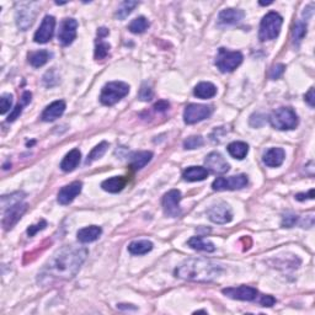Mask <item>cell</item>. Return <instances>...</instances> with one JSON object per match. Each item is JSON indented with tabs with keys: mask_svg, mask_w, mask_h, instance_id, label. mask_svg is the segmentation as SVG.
<instances>
[{
	"mask_svg": "<svg viewBox=\"0 0 315 315\" xmlns=\"http://www.w3.org/2000/svg\"><path fill=\"white\" fill-rule=\"evenodd\" d=\"M88 250L85 248L67 245L55 252L38 273L41 283H52L54 281H67L75 277L81 265L87 260Z\"/></svg>",
	"mask_w": 315,
	"mask_h": 315,
	"instance_id": "6da1fadb",
	"label": "cell"
},
{
	"mask_svg": "<svg viewBox=\"0 0 315 315\" xmlns=\"http://www.w3.org/2000/svg\"><path fill=\"white\" fill-rule=\"evenodd\" d=\"M223 267L205 259H190L175 270V276L186 281L212 282L222 273Z\"/></svg>",
	"mask_w": 315,
	"mask_h": 315,
	"instance_id": "7a4b0ae2",
	"label": "cell"
},
{
	"mask_svg": "<svg viewBox=\"0 0 315 315\" xmlns=\"http://www.w3.org/2000/svg\"><path fill=\"white\" fill-rule=\"evenodd\" d=\"M282 23H283V19L279 14L271 11V13L266 14L264 19L261 20L260 30H259V38L260 41H270L275 40L281 32Z\"/></svg>",
	"mask_w": 315,
	"mask_h": 315,
	"instance_id": "3957f363",
	"label": "cell"
},
{
	"mask_svg": "<svg viewBox=\"0 0 315 315\" xmlns=\"http://www.w3.org/2000/svg\"><path fill=\"white\" fill-rule=\"evenodd\" d=\"M129 93V85L123 81H111L104 85L100 101L105 106H112L122 100Z\"/></svg>",
	"mask_w": 315,
	"mask_h": 315,
	"instance_id": "277c9868",
	"label": "cell"
},
{
	"mask_svg": "<svg viewBox=\"0 0 315 315\" xmlns=\"http://www.w3.org/2000/svg\"><path fill=\"white\" fill-rule=\"evenodd\" d=\"M270 123L273 128L279 129V131H288V129L296 128L299 120L293 108L281 107L271 114Z\"/></svg>",
	"mask_w": 315,
	"mask_h": 315,
	"instance_id": "5b68a950",
	"label": "cell"
},
{
	"mask_svg": "<svg viewBox=\"0 0 315 315\" xmlns=\"http://www.w3.org/2000/svg\"><path fill=\"white\" fill-rule=\"evenodd\" d=\"M243 62L240 52H232L225 48H219L216 57V66L222 73H231L237 69Z\"/></svg>",
	"mask_w": 315,
	"mask_h": 315,
	"instance_id": "8992f818",
	"label": "cell"
},
{
	"mask_svg": "<svg viewBox=\"0 0 315 315\" xmlns=\"http://www.w3.org/2000/svg\"><path fill=\"white\" fill-rule=\"evenodd\" d=\"M37 3H21L16 9V23L20 30L26 31L34 23L37 15Z\"/></svg>",
	"mask_w": 315,
	"mask_h": 315,
	"instance_id": "52a82bcc",
	"label": "cell"
},
{
	"mask_svg": "<svg viewBox=\"0 0 315 315\" xmlns=\"http://www.w3.org/2000/svg\"><path fill=\"white\" fill-rule=\"evenodd\" d=\"M213 113V107L208 105L190 104L184 111V121L186 125H195L197 122L207 120Z\"/></svg>",
	"mask_w": 315,
	"mask_h": 315,
	"instance_id": "ba28073f",
	"label": "cell"
},
{
	"mask_svg": "<svg viewBox=\"0 0 315 315\" xmlns=\"http://www.w3.org/2000/svg\"><path fill=\"white\" fill-rule=\"evenodd\" d=\"M248 176L240 174L237 176H229V178H218L212 184V188L214 191H234L240 190L248 185Z\"/></svg>",
	"mask_w": 315,
	"mask_h": 315,
	"instance_id": "9c48e42d",
	"label": "cell"
},
{
	"mask_svg": "<svg viewBox=\"0 0 315 315\" xmlns=\"http://www.w3.org/2000/svg\"><path fill=\"white\" fill-rule=\"evenodd\" d=\"M181 193L179 190H171L163 197V210L166 217L178 218L181 214Z\"/></svg>",
	"mask_w": 315,
	"mask_h": 315,
	"instance_id": "30bf717a",
	"label": "cell"
},
{
	"mask_svg": "<svg viewBox=\"0 0 315 315\" xmlns=\"http://www.w3.org/2000/svg\"><path fill=\"white\" fill-rule=\"evenodd\" d=\"M222 293L228 298L237 300H246V302H254L259 298V292L256 288L249 287V285H239V287L224 288Z\"/></svg>",
	"mask_w": 315,
	"mask_h": 315,
	"instance_id": "8fae6325",
	"label": "cell"
},
{
	"mask_svg": "<svg viewBox=\"0 0 315 315\" xmlns=\"http://www.w3.org/2000/svg\"><path fill=\"white\" fill-rule=\"evenodd\" d=\"M208 218L217 224H226L233 219V213L231 207L224 202L217 203L212 206L207 212Z\"/></svg>",
	"mask_w": 315,
	"mask_h": 315,
	"instance_id": "7c38bea8",
	"label": "cell"
},
{
	"mask_svg": "<svg viewBox=\"0 0 315 315\" xmlns=\"http://www.w3.org/2000/svg\"><path fill=\"white\" fill-rule=\"evenodd\" d=\"M27 210V205L26 203L19 202L16 205L10 206V207L5 210L4 218H3V226H4L5 231L13 228L20 220V218L22 217V214L25 213Z\"/></svg>",
	"mask_w": 315,
	"mask_h": 315,
	"instance_id": "4fadbf2b",
	"label": "cell"
},
{
	"mask_svg": "<svg viewBox=\"0 0 315 315\" xmlns=\"http://www.w3.org/2000/svg\"><path fill=\"white\" fill-rule=\"evenodd\" d=\"M76 30H78V21L75 19H64L61 23L60 34H58V41L62 46H69L76 37Z\"/></svg>",
	"mask_w": 315,
	"mask_h": 315,
	"instance_id": "5bb4252c",
	"label": "cell"
},
{
	"mask_svg": "<svg viewBox=\"0 0 315 315\" xmlns=\"http://www.w3.org/2000/svg\"><path fill=\"white\" fill-rule=\"evenodd\" d=\"M54 27H55V19L51 15L45 16V19L42 20V23L38 27V30L35 34L34 40L36 43H47L48 41L52 40L53 34H54Z\"/></svg>",
	"mask_w": 315,
	"mask_h": 315,
	"instance_id": "9a60e30c",
	"label": "cell"
},
{
	"mask_svg": "<svg viewBox=\"0 0 315 315\" xmlns=\"http://www.w3.org/2000/svg\"><path fill=\"white\" fill-rule=\"evenodd\" d=\"M205 165L210 170L211 173L218 174V175H222V174H225L229 171V164L226 163V160L223 158L222 154L219 153L213 152L210 153L205 159Z\"/></svg>",
	"mask_w": 315,
	"mask_h": 315,
	"instance_id": "2e32d148",
	"label": "cell"
},
{
	"mask_svg": "<svg viewBox=\"0 0 315 315\" xmlns=\"http://www.w3.org/2000/svg\"><path fill=\"white\" fill-rule=\"evenodd\" d=\"M81 187H83V184L80 181H74L67 185V186L62 187L60 192H58V202L63 206L72 203L75 199V197L81 192Z\"/></svg>",
	"mask_w": 315,
	"mask_h": 315,
	"instance_id": "e0dca14e",
	"label": "cell"
},
{
	"mask_svg": "<svg viewBox=\"0 0 315 315\" xmlns=\"http://www.w3.org/2000/svg\"><path fill=\"white\" fill-rule=\"evenodd\" d=\"M244 14L243 10L239 9H225L220 11L218 16V26H231L240 22L243 20Z\"/></svg>",
	"mask_w": 315,
	"mask_h": 315,
	"instance_id": "ac0fdd59",
	"label": "cell"
},
{
	"mask_svg": "<svg viewBox=\"0 0 315 315\" xmlns=\"http://www.w3.org/2000/svg\"><path fill=\"white\" fill-rule=\"evenodd\" d=\"M64 111H66V102L63 100H58V101L52 102L51 105L47 106L42 112L41 119L45 122H53V121L60 119L64 113Z\"/></svg>",
	"mask_w": 315,
	"mask_h": 315,
	"instance_id": "d6986e66",
	"label": "cell"
},
{
	"mask_svg": "<svg viewBox=\"0 0 315 315\" xmlns=\"http://www.w3.org/2000/svg\"><path fill=\"white\" fill-rule=\"evenodd\" d=\"M285 153L282 148H271L264 154V163L270 167H277L283 164Z\"/></svg>",
	"mask_w": 315,
	"mask_h": 315,
	"instance_id": "ffe728a7",
	"label": "cell"
},
{
	"mask_svg": "<svg viewBox=\"0 0 315 315\" xmlns=\"http://www.w3.org/2000/svg\"><path fill=\"white\" fill-rule=\"evenodd\" d=\"M102 229L98 225H90L87 226V228L80 229L78 233H76V237H78V240L83 244L88 243H93V241L98 240L101 235Z\"/></svg>",
	"mask_w": 315,
	"mask_h": 315,
	"instance_id": "44dd1931",
	"label": "cell"
},
{
	"mask_svg": "<svg viewBox=\"0 0 315 315\" xmlns=\"http://www.w3.org/2000/svg\"><path fill=\"white\" fill-rule=\"evenodd\" d=\"M81 153L79 152V149H73L64 157L63 160L61 163V169L64 173H72L73 170L76 169V166L80 163Z\"/></svg>",
	"mask_w": 315,
	"mask_h": 315,
	"instance_id": "7402d4cb",
	"label": "cell"
},
{
	"mask_svg": "<svg viewBox=\"0 0 315 315\" xmlns=\"http://www.w3.org/2000/svg\"><path fill=\"white\" fill-rule=\"evenodd\" d=\"M127 184V179L125 176H113V178L107 179L101 184L102 190L110 193L121 192Z\"/></svg>",
	"mask_w": 315,
	"mask_h": 315,
	"instance_id": "603a6c76",
	"label": "cell"
},
{
	"mask_svg": "<svg viewBox=\"0 0 315 315\" xmlns=\"http://www.w3.org/2000/svg\"><path fill=\"white\" fill-rule=\"evenodd\" d=\"M208 176V170L202 166H190L182 173V178L184 180L195 182V181H202Z\"/></svg>",
	"mask_w": 315,
	"mask_h": 315,
	"instance_id": "cb8c5ba5",
	"label": "cell"
},
{
	"mask_svg": "<svg viewBox=\"0 0 315 315\" xmlns=\"http://www.w3.org/2000/svg\"><path fill=\"white\" fill-rule=\"evenodd\" d=\"M193 94L198 99H211L217 94L216 85H213L210 81H202V83L197 84L193 89Z\"/></svg>",
	"mask_w": 315,
	"mask_h": 315,
	"instance_id": "d4e9b609",
	"label": "cell"
},
{
	"mask_svg": "<svg viewBox=\"0 0 315 315\" xmlns=\"http://www.w3.org/2000/svg\"><path fill=\"white\" fill-rule=\"evenodd\" d=\"M188 246L192 248L197 251H207V252H213L216 250L214 244L210 240L203 239L202 237H193L188 240Z\"/></svg>",
	"mask_w": 315,
	"mask_h": 315,
	"instance_id": "484cf974",
	"label": "cell"
},
{
	"mask_svg": "<svg viewBox=\"0 0 315 315\" xmlns=\"http://www.w3.org/2000/svg\"><path fill=\"white\" fill-rule=\"evenodd\" d=\"M153 250V243L149 240H135L128 245V251L132 255H146Z\"/></svg>",
	"mask_w": 315,
	"mask_h": 315,
	"instance_id": "4316f807",
	"label": "cell"
},
{
	"mask_svg": "<svg viewBox=\"0 0 315 315\" xmlns=\"http://www.w3.org/2000/svg\"><path fill=\"white\" fill-rule=\"evenodd\" d=\"M153 153L152 152H139L135 153L131 158V167L133 170L143 169L147 164L152 160Z\"/></svg>",
	"mask_w": 315,
	"mask_h": 315,
	"instance_id": "83f0119b",
	"label": "cell"
},
{
	"mask_svg": "<svg viewBox=\"0 0 315 315\" xmlns=\"http://www.w3.org/2000/svg\"><path fill=\"white\" fill-rule=\"evenodd\" d=\"M249 146L244 142H233L228 146V153L235 159H244L248 155Z\"/></svg>",
	"mask_w": 315,
	"mask_h": 315,
	"instance_id": "f1b7e54d",
	"label": "cell"
},
{
	"mask_svg": "<svg viewBox=\"0 0 315 315\" xmlns=\"http://www.w3.org/2000/svg\"><path fill=\"white\" fill-rule=\"evenodd\" d=\"M51 55L52 54L48 51H46V49H41V51L31 53V54L28 55V62H30V64L32 67L40 68V67L45 66L47 62L49 61Z\"/></svg>",
	"mask_w": 315,
	"mask_h": 315,
	"instance_id": "f546056e",
	"label": "cell"
},
{
	"mask_svg": "<svg viewBox=\"0 0 315 315\" xmlns=\"http://www.w3.org/2000/svg\"><path fill=\"white\" fill-rule=\"evenodd\" d=\"M31 98H32V95H31L30 91H25V93H23L21 104H17L15 106V108H14V110H13V112L9 114V117H8V120H7L8 122H14V121H15L17 117H19L20 114H21L23 106L27 105L28 102L31 101Z\"/></svg>",
	"mask_w": 315,
	"mask_h": 315,
	"instance_id": "4dcf8cb0",
	"label": "cell"
},
{
	"mask_svg": "<svg viewBox=\"0 0 315 315\" xmlns=\"http://www.w3.org/2000/svg\"><path fill=\"white\" fill-rule=\"evenodd\" d=\"M149 27V21L144 16H139L137 19L132 20V22L128 25V30L132 34H143L147 28Z\"/></svg>",
	"mask_w": 315,
	"mask_h": 315,
	"instance_id": "1f68e13d",
	"label": "cell"
},
{
	"mask_svg": "<svg viewBox=\"0 0 315 315\" xmlns=\"http://www.w3.org/2000/svg\"><path fill=\"white\" fill-rule=\"evenodd\" d=\"M138 5V2H131V0H127V2L121 3V5L117 9L116 11V17H119L120 20H125L132 11L134 10V8Z\"/></svg>",
	"mask_w": 315,
	"mask_h": 315,
	"instance_id": "d6a6232c",
	"label": "cell"
},
{
	"mask_svg": "<svg viewBox=\"0 0 315 315\" xmlns=\"http://www.w3.org/2000/svg\"><path fill=\"white\" fill-rule=\"evenodd\" d=\"M307 35V22L303 20H297L293 27V41L296 45H299L300 41L305 37Z\"/></svg>",
	"mask_w": 315,
	"mask_h": 315,
	"instance_id": "836d02e7",
	"label": "cell"
},
{
	"mask_svg": "<svg viewBox=\"0 0 315 315\" xmlns=\"http://www.w3.org/2000/svg\"><path fill=\"white\" fill-rule=\"evenodd\" d=\"M107 148H108L107 142H101L100 144H98L95 148L91 150L90 154L88 155V159H87V161H85V164L88 165V164H91L93 161H95V160H98V159L102 158V155L105 154Z\"/></svg>",
	"mask_w": 315,
	"mask_h": 315,
	"instance_id": "e575fe53",
	"label": "cell"
},
{
	"mask_svg": "<svg viewBox=\"0 0 315 315\" xmlns=\"http://www.w3.org/2000/svg\"><path fill=\"white\" fill-rule=\"evenodd\" d=\"M23 197H25V193L23 192H15L10 196H3L2 197L3 207H4V210H7V208L10 207V206L22 202Z\"/></svg>",
	"mask_w": 315,
	"mask_h": 315,
	"instance_id": "d590c367",
	"label": "cell"
},
{
	"mask_svg": "<svg viewBox=\"0 0 315 315\" xmlns=\"http://www.w3.org/2000/svg\"><path fill=\"white\" fill-rule=\"evenodd\" d=\"M108 51H110V45L107 42H104L102 38H99L98 43H96V49H95V58L96 60H104L107 57Z\"/></svg>",
	"mask_w": 315,
	"mask_h": 315,
	"instance_id": "8d00e7d4",
	"label": "cell"
},
{
	"mask_svg": "<svg viewBox=\"0 0 315 315\" xmlns=\"http://www.w3.org/2000/svg\"><path fill=\"white\" fill-rule=\"evenodd\" d=\"M13 106V95L11 94H3L0 98V113L5 114Z\"/></svg>",
	"mask_w": 315,
	"mask_h": 315,
	"instance_id": "74e56055",
	"label": "cell"
},
{
	"mask_svg": "<svg viewBox=\"0 0 315 315\" xmlns=\"http://www.w3.org/2000/svg\"><path fill=\"white\" fill-rule=\"evenodd\" d=\"M202 146H203V138L201 135H192V137H188L184 142L185 149H196Z\"/></svg>",
	"mask_w": 315,
	"mask_h": 315,
	"instance_id": "f35d334b",
	"label": "cell"
},
{
	"mask_svg": "<svg viewBox=\"0 0 315 315\" xmlns=\"http://www.w3.org/2000/svg\"><path fill=\"white\" fill-rule=\"evenodd\" d=\"M297 220H298V217L293 213H287L284 214L283 218H282V226L284 228H292V226L296 224Z\"/></svg>",
	"mask_w": 315,
	"mask_h": 315,
	"instance_id": "ab89813d",
	"label": "cell"
},
{
	"mask_svg": "<svg viewBox=\"0 0 315 315\" xmlns=\"http://www.w3.org/2000/svg\"><path fill=\"white\" fill-rule=\"evenodd\" d=\"M47 226V222L45 219H41L40 222L37 223V224H34V225H31L30 228L27 229V234H28V237H34V235H36L38 232L40 231H43V229H45Z\"/></svg>",
	"mask_w": 315,
	"mask_h": 315,
	"instance_id": "60d3db41",
	"label": "cell"
},
{
	"mask_svg": "<svg viewBox=\"0 0 315 315\" xmlns=\"http://www.w3.org/2000/svg\"><path fill=\"white\" fill-rule=\"evenodd\" d=\"M139 99L142 101H149V100L153 99V90L150 89V87L144 84L142 87V89L139 91Z\"/></svg>",
	"mask_w": 315,
	"mask_h": 315,
	"instance_id": "b9f144b4",
	"label": "cell"
},
{
	"mask_svg": "<svg viewBox=\"0 0 315 315\" xmlns=\"http://www.w3.org/2000/svg\"><path fill=\"white\" fill-rule=\"evenodd\" d=\"M285 66L284 64H276V66L272 67V69H271L270 72V78L271 79H278L279 76L284 73Z\"/></svg>",
	"mask_w": 315,
	"mask_h": 315,
	"instance_id": "7bdbcfd3",
	"label": "cell"
},
{
	"mask_svg": "<svg viewBox=\"0 0 315 315\" xmlns=\"http://www.w3.org/2000/svg\"><path fill=\"white\" fill-rule=\"evenodd\" d=\"M259 303H260L263 307H272L273 304L276 303V299L273 298L272 296H261L260 299H259Z\"/></svg>",
	"mask_w": 315,
	"mask_h": 315,
	"instance_id": "ee69618b",
	"label": "cell"
},
{
	"mask_svg": "<svg viewBox=\"0 0 315 315\" xmlns=\"http://www.w3.org/2000/svg\"><path fill=\"white\" fill-rule=\"evenodd\" d=\"M304 100L308 102V105L310 106V107H314V105H315V100H314V88H310V90H309L308 93L305 94Z\"/></svg>",
	"mask_w": 315,
	"mask_h": 315,
	"instance_id": "f6af8a7d",
	"label": "cell"
},
{
	"mask_svg": "<svg viewBox=\"0 0 315 315\" xmlns=\"http://www.w3.org/2000/svg\"><path fill=\"white\" fill-rule=\"evenodd\" d=\"M169 102L167 101H159L157 104L154 105L155 111H159V112H164V111H166L167 108H169Z\"/></svg>",
	"mask_w": 315,
	"mask_h": 315,
	"instance_id": "bcb514c9",
	"label": "cell"
},
{
	"mask_svg": "<svg viewBox=\"0 0 315 315\" xmlns=\"http://www.w3.org/2000/svg\"><path fill=\"white\" fill-rule=\"evenodd\" d=\"M296 198L298 199V201H304V199H313L314 198V190H310L308 193H298V195L296 196Z\"/></svg>",
	"mask_w": 315,
	"mask_h": 315,
	"instance_id": "7dc6e473",
	"label": "cell"
},
{
	"mask_svg": "<svg viewBox=\"0 0 315 315\" xmlns=\"http://www.w3.org/2000/svg\"><path fill=\"white\" fill-rule=\"evenodd\" d=\"M108 35V30L106 27H101V28H99V31H98V36H99V38H104V37H106Z\"/></svg>",
	"mask_w": 315,
	"mask_h": 315,
	"instance_id": "c3c4849f",
	"label": "cell"
}]
</instances>
